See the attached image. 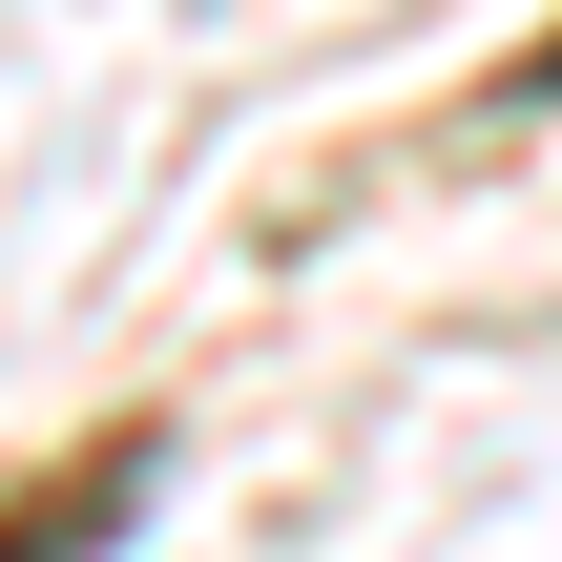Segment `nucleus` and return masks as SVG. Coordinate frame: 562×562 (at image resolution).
<instances>
[{
    "mask_svg": "<svg viewBox=\"0 0 562 562\" xmlns=\"http://www.w3.org/2000/svg\"><path fill=\"white\" fill-rule=\"evenodd\" d=\"M104 521H125V480H83L63 521H21V542H0V562H83V542H104Z\"/></svg>",
    "mask_w": 562,
    "mask_h": 562,
    "instance_id": "1",
    "label": "nucleus"
}]
</instances>
